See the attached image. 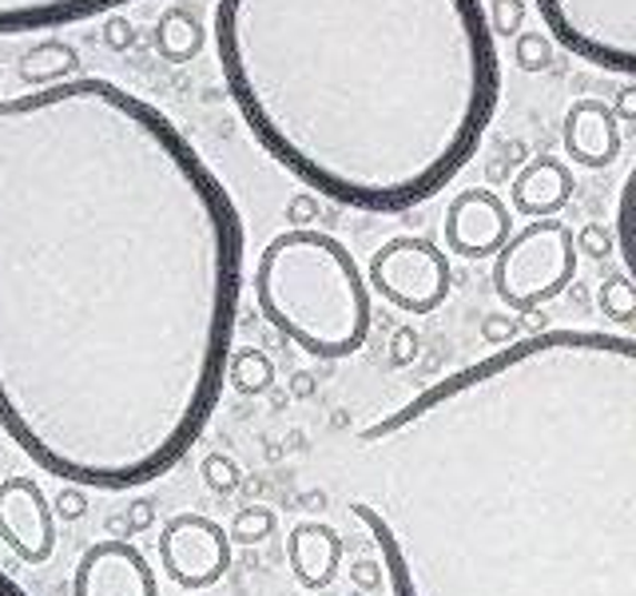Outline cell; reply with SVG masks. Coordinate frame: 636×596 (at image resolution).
Wrapping results in <instances>:
<instances>
[{"label":"cell","instance_id":"cell-25","mask_svg":"<svg viewBox=\"0 0 636 596\" xmlns=\"http://www.w3.org/2000/svg\"><path fill=\"white\" fill-rule=\"evenodd\" d=\"M203 477H208V485L215 493H235L239 482H243L239 465L231 462V457H223V454H208V457H203Z\"/></svg>","mask_w":636,"mask_h":596},{"label":"cell","instance_id":"cell-12","mask_svg":"<svg viewBox=\"0 0 636 596\" xmlns=\"http://www.w3.org/2000/svg\"><path fill=\"white\" fill-rule=\"evenodd\" d=\"M561 140H565V155L581 168H608V163L620 160V148H625L617 115L597 95L573 100V108L565 112Z\"/></svg>","mask_w":636,"mask_h":596},{"label":"cell","instance_id":"cell-11","mask_svg":"<svg viewBox=\"0 0 636 596\" xmlns=\"http://www.w3.org/2000/svg\"><path fill=\"white\" fill-rule=\"evenodd\" d=\"M72 596H160V580L132 541H95L77 560Z\"/></svg>","mask_w":636,"mask_h":596},{"label":"cell","instance_id":"cell-17","mask_svg":"<svg viewBox=\"0 0 636 596\" xmlns=\"http://www.w3.org/2000/svg\"><path fill=\"white\" fill-rule=\"evenodd\" d=\"M80 68V52L64 40H40L32 44L24 57H20V77L29 80L32 88H48L60 84V80L77 77Z\"/></svg>","mask_w":636,"mask_h":596},{"label":"cell","instance_id":"cell-8","mask_svg":"<svg viewBox=\"0 0 636 596\" xmlns=\"http://www.w3.org/2000/svg\"><path fill=\"white\" fill-rule=\"evenodd\" d=\"M160 565L180 588H211L231 568V537L203 513H180L160 529Z\"/></svg>","mask_w":636,"mask_h":596},{"label":"cell","instance_id":"cell-27","mask_svg":"<svg viewBox=\"0 0 636 596\" xmlns=\"http://www.w3.org/2000/svg\"><path fill=\"white\" fill-rule=\"evenodd\" d=\"M100 40H104L112 52H128L135 44V24L120 12H108L104 17V29H100Z\"/></svg>","mask_w":636,"mask_h":596},{"label":"cell","instance_id":"cell-22","mask_svg":"<svg viewBox=\"0 0 636 596\" xmlns=\"http://www.w3.org/2000/svg\"><path fill=\"white\" fill-rule=\"evenodd\" d=\"M553 60V44L545 32H517L513 37V64L522 68V72H545Z\"/></svg>","mask_w":636,"mask_h":596},{"label":"cell","instance_id":"cell-14","mask_svg":"<svg viewBox=\"0 0 636 596\" xmlns=\"http://www.w3.org/2000/svg\"><path fill=\"white\" fill-rule=\"evenodd\" d=\"M132 0H0V37H20V32H48L80 24L100 12H112Z\"/></svg>","mask_w":636,"mask_h":596},{"label":"cell","instance_id":"cell-20","mask_svg":"<svg viewBox=\"0 0 636 596\" xmlns=\"http://www.w3.org/2000/svg\"><path fill=\"white\" fill-rule=\"evenodd\" d=\"M597 303L605 311V319L613 322H633L636 314V286H633V275L617 271V275H608L605 283L597 286Z\"/></svg>","mask_w":636,"mask_h":596},{"label":"cell","instance_id":"cell-32","mask_svg":"<svg viewBox=\"0 0 636 596\" xmlns=\"http://www.w3.org/2000/svg\"><path fill=\"white\" fill-rule=\"evenodd\" d=\"M0 596H32L29 588L20 585V580H12L9 573H4V568H0Z\"/></svg>","mask_w":636,"mask_h":596},{"label":"cell","instance_id":"cell-9","mask_svg":"<svg viewBox=\"0 0 636 596\" xmlns=\"http://www.w3.org/2000/svg\"><path fill=\"white\" fill-rule=\"evenodd\" d=\"M513 235V215L497 191L489 188H470L457 191L446 203L442 215V239L446 251L457 259H489L497 255V246Z\"/></svg>","mask_w":636,"mask_h":596},{"label":"cell","instance_id":"cell-7","mask_svg":"<svg viewBox=\"0 0 636 596\" xmlns=\"http://www.w3.org/2000/svg\"><path fill=\"white\" fill-rule=\"evenodd\" d=\"M450 259L442 246L426 243L418 235H394L371 255L366 286L382 294L402 314H434L450 299Z\"/></svg>","mask_w":636,"mask_h":596},{"label":"cell","instance_id":"cell-4","mask_svg":"<svg viewBox=\"0 0 636 596\" xmlns=\"http://www.w3.org/2000/svg\"><path fill=\"white\" fill-rule=\"evenodd\" d=\"M255 306L311 358H351L374 326L371 286L354 255L319 228H286L259 251Z\"/></svg>","mask_w":636,"mask_h":596},{"label":"cell","instance_id":"cell-2","mask_svg":"<svg viewBox=\"0 0 636 596\" xmlns=\"http://www.w3.org/2000/svg\"><path fill=\"white\" fill-rule=\"evenodd\" d=\"M390 596H636V342L542 331L351 437Z\"/></svg>","mask_w":636,"mask_h":596},{"label":"cell","instance_id":"cell-21","mask_svg":"<svg viewBox=\"0 0 636 596\" xmlns=\"http://www.w3.org/2000/svg\"><path fill=\"white\" fill-rule=\"evenodd\" d=\"M275 529V513L266 505H251V509H239L235 521H231V545H255V541H266Z\"/></svg>","mask_w":636,"mask_h":596},{"label":"cell","instance_id":"cell-1","mask_svg":"<svg viewBox=\"0 0 636 596\" xmlns=\"http://www.w3.org/2000/svg\"><path fill=\"white\" fill-rule=\"evenodd\" d=\"M243 263L228 183L143 95L0 100V430L80 489L168 477L228 386Z\"/></svg>","mask_w":636,"mask_h":596},{"label":"cell","instance_id":"cell-19","mask_svg":"<svg viewBox=\"0 0 636 596\" xmlns=\"http://www.w3.org/2000/svg\"><path fill=\"white\" fill-rule=\"evenodd\" d=\"M633 199H636V171H628L625 183H620V199H617V215H613V246L617 255L625 259V275L636 271V243H633Z\"/></svg>","mask_w":636,"mask_h":596},{"label":"cell","instance_id":"cell-6","mask_svg":"<svg viewBox=\"0 0 636 596\" xmlns=\"http://www.w3.org/2000/svg\"><path fill=\"white\" fill-rule=\"evenodd\" d=\"M545 37L581 64L633 77L636 72V0H537Z\"/></svg>","mask_w":636,"mask_h":596},{"label":"cell","instance_id":"cell-13","mask_svg":"<svg viewBox=\"0 0 636 596\" xmlns=\"http://www.w3.org/2000/svg\"><path fill=\"white\" fill-rule=\"evenodd\" d=\"M573 168L565 160L553 155H537L525 163L509 183V203L517 215L525 219H549L557 215L565 203L573 199Z\"/></svg>","mask_w":636,"mask_h":596},{"label":"cell","instance_id":"cell-31","mask_svg":"<svg viewBox=\"0 0 636 596\" xmlns=\"http://www.w3.org/2000/svg\"><path fill=\"white\" fill-rule=\"evenodd\" d=\"M613 108V115H617V123H636V88H620L617 92V104H608Z\"/></svg>","mask_w":636,"mask_h":596},{"label":"cell","instance_id":"cell-24","mask_svg":"<svg viewBox=\"0 0 636 596\" xmlns=\"http://www.w3.org/2000/svg\"><path fill=\"white\" fill-rule=\"evenodd\" d=\"M573 246H577V255H585V259L617 255V246H613V231H608L605 223H585V228L573 235Z\"/></svg>","mask_w":636,"mask_h":596},{"label":"cell","instance_id":"cell-33","mask_svg":"<svg viewBox=\"0 0 636 596\" xmlns=\"http://www.w3.org/2000/svg\"><path fill=\"white\" fill-rule=\"evenodd\" d=\"M295 394H299V397L311 394V374H299V378H295Z\"/></svg>","mask_w":636,"mask_h":596},{"label":"cell","instance_id":"cell-30","mask_svg":"<svg viewBox=\"0 0 636 596\" xmlns=\"http://www.w3.org/2000/svg\"><path fill=\"white\" fill-rule=\"evenodd\" d=\"M57 509L64 513L68 521H77L80 513H84V493H80V485H64V489H60Z\"/></svg>","mask_w":636,"mask_h":596},{"label":"cell","instance_id":"cell-5","mask_svg":"<svg viewBox=\"0 0 636 596\" xmlns=\"http://www.w3.org/2000/svg\"><path fill=\"white\" fill-rule=\"evenodd\" d=\"M573 228L557 215L533 219L513 231L494 255V291L509 311L529 314L565 294L577 279Z\"/></svg>","mask_w":636,"mask_h":596},{"label":"cell","instance_id":"cell-23","mask_svg":"<svg viewBox=\"0 0 636 596\" xmlns=\"http://www.w3.org/2000/svg\"><path fill=\"white\" fill-rule=\"evenodd\" d=\"M485 20H489L494 37H517L525 29V0H494Z\"/></svg>","mask_w":636,"mask_h":596},{"label":"cell","instance_id":"cell-15","mask_svg":"<svg viewBox=\"0 0 636 596\" xmlns=\"http://www.w3.org/2000/svg\"><path fill=\"white\" fill-rule=\"evenodd\" d=\"M286 560L306 593L326 588L342 568V537L323 521H303L286 537Z\"/></svg>","mask_w":636,"mask_h":596},{"label":"cell","instance_id":"cell-28","mask_svg":"<svg viewBox=\"0 0 636 596\" xmlns=\"http://www.w3.org/2000/svg\"><path fill=\"white\" fill-rule=\"evenodd\" d=\"M482 339L489 342V346H505V342L517 339V322L502 319V314H489V319L482 322Z\"/></svg>","mask_w":636,"mask_h":596},{"label":"cell","instance_id":"cell-18","mask_svg":"<svg viewBox=\"0 0 636 596\" xmlns=\"http://www.w3.org/2000/svg\"><path fill=\"white\" fill-rule=\"evenodd\" d=\"M271 382H275V366H271V358H266L263 351L248 346V351L228 354V386L231 390L255 397V394H266Z\"/></svg>","mask_w":636,"mask_h":596},{"label":"cell","instance_id":"cell-10","mask_svg":"<svg viewBox=\"0 0 636 596\" xmlns=\"http://www.w3.org/2000/svg\"><path fill=\"white\" fill-rule=\"evenodd\" d=\"M0 541L24 565H44L57 553V517L32 477L0 482Z\"/></svg>","mask_w":636,"mask_h":596},{"label":"cell","instance_id":"cell-29","mask_svg":"<svg viewBox=\"0 0 636 596\" xmlns=\"http://www.w3.org/2000/svg\"><path fill=\"white\" fill-rule=\"evenodd\" d=\"M390 351H394L390 358L398 362V366H402V362H410L414 354H418V334L410 331V326H402V331L394 334V342H390Z\"/></svg>","mask_w":636,"mask_h":596},{"label":"cell","instance_id":"cell-16","mask_svg":"<svg viewBox=\"0 0 636 596\" xmlns=\"http://www.w3.org/2000/svg\"><path fill=\"white\" fill-rule=\"evenodd\" d=\"M203 40H208V32H203L200 17L183 4H171L155 20L152 44L168 64H191L203 52Z\"/></svg>","mask_w":636,"mask_h":596},{"label":"cell","instance_id":"cell-3","mask_svg":"<svg viewBox=\"0 0 636 596\" xmlns=\"http://www.w3.org/2000/svg\"><path fill=\"white\" fill-rule=\"evenodd\" d=\"M215 52L259 148L371 215L434 199L502 100L482 0H219Z\"/></svg>","mask_w":636,"mask_h":596},{"label":"cell","instance_id":"cell-26","mask_svg":"<svg viewBox=\"0 0 636 596\" xmlns=\"http://www.w3.org/2000/svg\"><path fill=\"white\" fill-rule=\"evenodd\" d=\"M283 219L291 228H311V223H319V195H314V191H295V195L286 199Z\"/></svg>","mask_w":636,"mask_h":596}]
</instances>
